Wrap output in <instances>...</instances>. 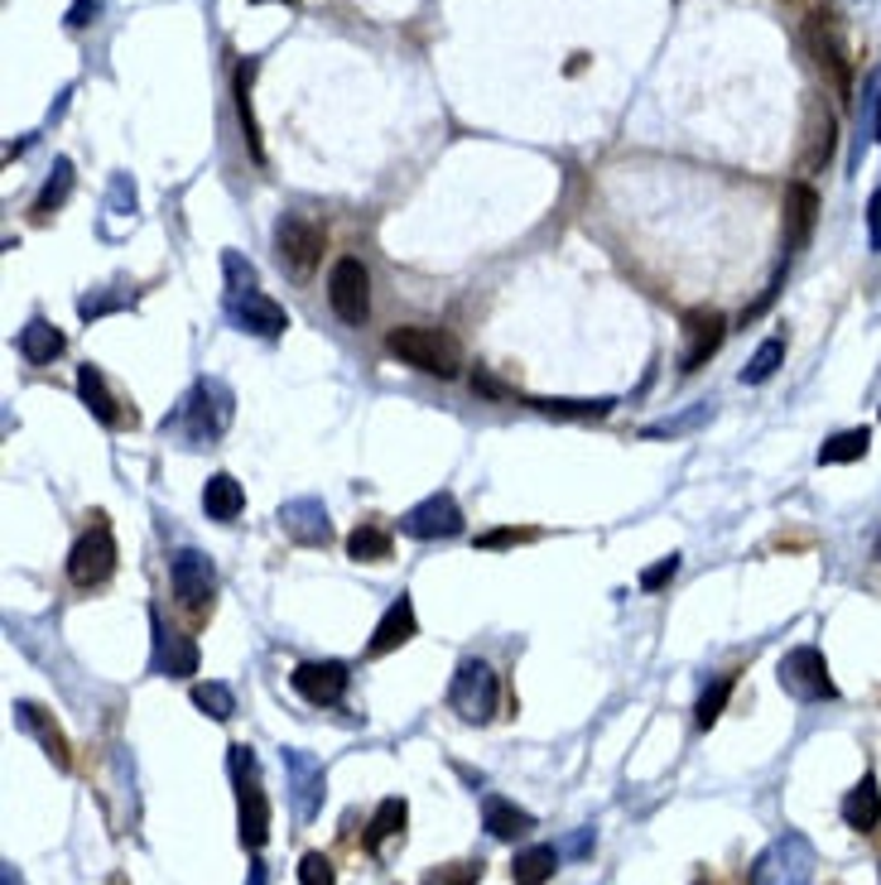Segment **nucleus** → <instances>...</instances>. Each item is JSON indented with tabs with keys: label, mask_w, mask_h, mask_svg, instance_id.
<instances>
[{
	"label": "nucleus",
	"mask_w": 881,
	"mask_h": 885,
	"mask_svg": "<svg viewBox=\"0 0 881 885\" xmlns=\"http://www.w3.org/2000/svg\"><path fill=\"white\" fill-rule=\"evenodd\" d=\"M289 689L313 708H337L352 689V669L342 665V659H309V665H294Z\"/></svg>",
	"instance_id": "nucleus-10"
},
{
	"label": "nucleus",
	"mask_w": 881,
	"mask_h": 885,
	"mask_svg": "<svg viewBox=\"0 0 881 885\" xmlns=\"http://www.w3.org/2000/svg\"><path fill=\"white\" fill-rule=\"evenodd\" d=\"M463 525L468 520H463V510H458V500L449 492H433L400 515V535H410V539H458Z\"/></svg>",
	"instance_id": "nucleus-11"
},
{
	"label": "nucleus",
	"mask_w": 881,
	"mask_h": 885,
	"mask_svg": "<svg viewBox=\"0 0 881 885\" xmlns=\"http://www.w3.org/2000/svg\"><path fill=\"white\" fill-rule=\"evenodd\" d=\"M77 395H83V404L92 409V414L101 419L107 429H136V409H126L121 400L111 395V386H107V376L97 371V366H77Z\"/></svg>",
	"instance_id": "nucleus-16"
},
{
	"label": "nucleus",
	"mask_w": 881,
	"mask_h": 885,
	"mask_svg": "<svg viewBox=\"0 0 881 885\" xmlns=\"http://www.w3.org/2000/svg\"><path fill=\"white\" fill-rule=\"evenodd\" d=\"M415 636H419V620H415V602H410V592H400V597L386 606V616L376 620L372 640H366V659H380V655L400 650V645H410Z\"/></svg>",
	"instance_id": "nucleus-17"
},
{
	"label": "nucleus",
	"mask_w": 881,
	"mask_h": 885,
	"mask_svg": "<svg viewBox=\"0 0 881 885\" xmlns=\"http://www.w3.org/2000/svg\"><path fill=\"white\" fill-rule=\"evenodd\" d=\"M169 587H174V597L189 606V612H207V606H213V592H217L213 559L198 553V549L169 553Z\"/></svg>",
	"instance_id": "nucleus-9"
},
{
	"label": "nucleus",
	"mask_w": 881,
	"mask_h": 885,
	"mask_svg": "<svg viewBox=\"0 0 881 885\" xmlns=\"http://www.w3.org/2000/svg\"><path fill=\"white\" fill-rule=\"evenodd\" d=\"M877 144H881V91H877Z\"/></svg>",
	"instance_id": "nucleus-47"
},
{
	"label": "nucleus",
	"mask_w": 881,
	"mask_h": 885,
	"mask_svg": "<svg viewBox=\"0 0 881 885\" xmlns=\"http://www.w3.org/2000/svg\"><path fill=\"white\" fill-rule=\"evenodd\" d=\"M785 366V337H766L752 352V361L742 366V386H766V380Z\"/></svg>",
	"instance_id": "nucleus-32"
},
{
	"label": "nucleus",
	"mask_w": 881,
	"mask_h": 885,
	"mask_svg": "<svg viewBox=\"0 0 881 885\" xmlns=\"http://www.w3.org/2000/svg\"><path fill=\"white\" fill-rule=\"evenodd\" d=\"M222 270H227V299L232 294H246V289H256V266H251V260H241L236 250L222 256Z\"/></svg>",
	"instance_id": "nucleus-38"
},
{
	"label": "nucleus",
	"mask_w": 881,
	"mask_h": 885,
	"mask_svg": "<svg viewBox=\"0 0 881 885\" xmlns=\"http://www.w3.org/2000/svg\"><path fill=\"white\" fill-rule=\"evenodd\" d=\"M232 779H236V832H241V848L260 852L270 842V799L260 789L256 751L246 742L232 746Z\"/></svg>",
	"instance_id": "nucleus-2"
},
{
	"label": "nucleus",
	"mask_w": 881,
	"mask_h": 885,
	"mask_svg": "<svg viewBox=\"0 0 881 885\" xmlns=\"http://www.w3.org/2000/svg\"><path fill=\"white\" fill-rule=\"evenodd\" d=\"M675 573H679V553H665L660 563H651L646 573H641V587H646V592H660V587H665Z\"/></svg>",
	"instance_id": "nucleus-41"
},
{
	"label": "nucleus",
	"mask_w": 881,
	"mask_h": 885,
	"mask_svg": "<svg viewBox=\"0 0 881 885\" xmlns=\"http://www.w3.org/2000/svg\"><path fill=\"white\" fill-rule=\"evenodd\" d=\"M275 250H280V266H289L294 274H313V266L323 260V231L309 217L289 213L275 222Z\"/></svg>",
	"instance_id": "nucleus-13"
},
{
	"label": "nucleus",
	"mask_w": 881,
	"mask_h": 885,
	"mask_svg": "<svg viewBox=\"0 0 881 885\" xmlns=\"http://www.w3.org/2000/svg\"><path fill=\"white\" fill-rule=\"evenodd\" d=\"M390 553H396V539H390V530H380V525H357V530L347 535V559L352 563H386Z\"/></svg>",
	"instance_id": "nucleus-29"
},
{
	"label": "nucleus",
	"mask_w": 881,
	"mask_h": 885,
	"mask_svg": "<svg viewBox=\"0 0 881 885\" xmlns=\"http://www.w3.org/2000/svg\"><path fill=\"white\" fill-rule=\"evenodd\" d=\"M482 823L496 842H516L525 832H535V813L516 809V803L502 799V795H482Z\"/></svg>",
	"instance_id": "nucleus-24"
},
{
	"label": "nucleus",
	"mask_w": 881,
	"mask_h": 885,
	"mask_svg": "<svg viewBox=\"0 0 881 885\" xmlns=\"http://www.w3.org/2000/svg\"><path fill=\"white\" fill-rule=\"evenodd\" d=\"M867 447H872V429H844V433H834V439L819 447V467L858 462V457H867Z\"/></svg>",
	"instance_id": "nucleus-31"
},
{
	"label": "nucleus",
	"mask_w": 881,
	"mask_h": 885,
	"mask_svg": "<svg viewBox=\"0 0 881 885\" xmlns=\"http://www.w3.org/2000/svg\"><path fill=\"white\" fill-rule=\"evenodd\" d=\"M838 813H844V823L852 832H877L881 828V789H877V775H862L858 785L844 795L838 803Z\"/></svg>",
	"instance_id": "nucleus-22"
},
{
	"label": "nucleus",
	"mask_w": 881,
	"mask_h": 885,
	"mask_svg": "<svg viewBox=\"0 0 881 885\" xmlns=\"http://www.w3.org/2000/svg\"><path fill=\"white\" fill-rule=\"evenodd\" d=\"M482 862H453V866H439V871H429L425 876V885H477L482 881Z\"/></svg>",
	"instance_id": "nucleus-37"
},
{
	"label": "nucleus",
	"mask_w": 881,
	"mask_h": 885,
	"mask_svg": "<svg viewBox=\"0 0 881 885\" xmlns=\"http://www.w3.org/2000/svg\"><path fill=\"white\" fill-rule=\"evenodd\" d=\"M732 689H738V679H732V673H722V679H713V683L703 689L699 708H694V722H699V732H708V726H713V722L722 717V708H728Z\"/></svg>",
	"instance_id": "nucleus-36"
},
{
	"label": "nucleus",
	"mask_w": 881,
	"mask_h": 885,
	"mask_svg": "<svg viewBox=\"0 0 881 885\" xmlns=\"http://www.w3.org/2000/svg\"><path fill=\"white\" fill-rule=\"evenodd\" d=\"M540 530H486L477 535V549H511V544H525V539H535Z\"/></svg>",
	"instance_id": "nucleus-42"
},
{
	"label": "nucleus",
	"mask_w": 881,
	"mask_h": 885,
	"mask_svg": "<svg viewBox=\"0 0 881 885\" xmlns=\"http://www.w3.org/2000/svg\"><path fill=\"white\" fill-rule=\"evenodd\" d=\"M684 352H679V371H699V366L722 347V337H728V323H722V313H689L684 319Z\"/></svg>",
	"instance_id": "nucleus-19"
},
{
	"label": "nucleus",
	"mask_w": 881,
	"mask_h": 885,
	"mask_svg": "<svg viewBox=\"0 0 881 885\" xmlns=\"http://www.w3.org/2000/svg\"><path fill=\"white\" fill-rule=\"evenodd\" d=\"M251 83H256V58L236 63V77H232V91H236V116H241L246 144H251V160H266V144H260V126H256V111H251Z\"/></svg>",
	"instance_id": "nucleus-26"
},
{
	"label": "nucleus",
	"mask_w": 881,
	"mask_h": 885,
	"mask_svg": "<svg viewBox=\"0 0 881 885\" xmlns=\"http://www.w3.org/2000/svg\"><path fill=\"white\" fill-rule=\"evenodd\" d=\"M10 712H15V726H20V732H30V736H39V746H44V751H49V760H54V765H58V770H68V765H73V756H68V742H63L58 722H54V717H49V712H44V708H39V703H24V698H20V703H15V708H10Z\"/></svg>",
	"instance_id": "nucleus-21"
},
{
	"label": "nucleus",
	"mask_w": 881,
	"mask_h": 885,
	"mask_svg": "<svg viewBox=\"0 0 881 885\" xmlns=\"http://www.w3.org/2000/svg\"><path fill=\"white\" fill-rule=\"evenodd\" d=\"M781 689L795 693L799 703H828V698H838V683L828 679V659L819 645H795V650L781 659Z\"/></svg>",
	"instance_id": "nucleus-7"
},
{
	"label": "nucleus",
	"mask_w": 881,
	"mask_h": 885,
	"mask_svg": "<svg viewBox=\"0 0 881 885\" xmlns=\"http://www.w3.org/2000/svg\"><path fill=\"white\" fill-rule=\"evenodd\" d=\"M699 885H703V881H699Z\"/></svg>",
	"instance_id": "nucleus-49"
},
{
	"label": "nucleus",
	"mask_w": 881,
	"mask_h": 885,
	"mask_svg": "<svg viewBox=\"0 0 881 885\" xmlns=\"http://www.w3.org/2000/svg\"><path fill=\"white\" fill-rule=\"evenodd\" d=\"M555 871H559V848H525V852H516V862H511V881L545 885Z\"/></svg>",
	"instance_id": "nucleus-30"
},
{
	"label": "nucleus",
	"mask_w": 881,
	"mask_h": 885,
	"mask_svg": "<svg viewBox=\"0 0 881 885\" xmlns=\"http://www.w3.org/2000/svg\"><path fill=\"white\" fill-rule=\"evenodd\" d=\"M0 881H6V885H24V881H20V871H15V866H6V871H0Z\"/></svg>",
	"instance_id": "nucleus-46"
},
{
	"label": "nucleus",
	"mask_w": 881,
	"mask_h": 885,
	"mask_svg": "<svg viewBox=\"0 0 881 885\" xmlns=\"http://www.w3.org/2000/svg\"><path fill=\"white\" fill-rule=\"evenodd\" d=\"M116 559H121V553H116V535H111L107 515H97V525L83 530V539H77L73 553H68L73 587H101L116 573Z\"/></svg>",
	"instance_id": "nucleus-6"
},
{
	"label": "nucleus",
	"mask_w": 881,
	"mask_h": 885,
	"mask_svg": "<svg viewBox=\"0 0 881 885\" xmlns=\"http://www.w3.org/2000/svg\"><path fill=\"white\" fill-rule=\"evenodd\" d=\"M327 303H333V313L342 323H366V313H372V274L357 256H342L333 270H327Z\"/></svg>",
	"instance_id": "nucleus-8"
},
{
	"label": "nucleus",
	"mask_w": 881,
	"mask_h": 885,
	"mask_svg": "<svg viewBox=\"0 0 881 885\" xmlns=\"http://www.w3.org/2000/svg\"><path fill=\"white\" fill-rule=\"evenodd\" d=\"M280 530L294 539V544H304V549L333 544V520H327L323 500H313V496L284 500V506H280Z\"/></svg>",
	"instance_id": "nucleus-15"
},
{
	"label": "nucleus",
	"mask_w": 881,
	"mask_h": 885,
	"mask_svg": "<svg viewBox=\"0 0 881 885\" xmlns=\"http://www.w3.org/2000/svg\"><path fill=\"white\" fill-rule=\"evenodd\" d=\"M193 708H203L213 722H232L236 717V693L217 679H203V683H193Z\"/></svg>",
	"instance_id": "nucleus-34"
},
{
	"label": "nucleus",
	"mask_w": 881,
	"mask_h": 885,
	"mask_svg": "<svg viewBox=\"0 0 881 885\" xmlns=\"http://www.w3.org/2000/svg\"><path fill=\"white\" fill-rule=\"evenodd\" d=\"M299 885H337L333 862H327L323 852H304V862H299Z\"/></svg>",
	"instance_id": "nucleus-39"
},
{
	"label": "nucleus",
	"mask_w": 881,
	"mask_h": 885,
	"mask_svg": "<svg viewBox=\"0 0 881 885\" xmlns=\"http://www.w3.org/2000/svg\"><path fill=\"white\" fill-rule=\"evenodd\" d=\"M203 510H207V520L232 525L236 515L246 510V492H241V482H236L232 472H213V477H207V486H203Z\"/></svg>",
	"instance_id": "nucleus-25"
},
{
	"label": "nucleus",
	"mask_w": 881,
	"mask_h": 885,
	"mask_svg": "<svg viewBox=\"0 0 881 885\" xmlns=\"http://www.w3.org/2000/svg\"><path fill=\"white\" fill-rule=\"evenodd\" d=\"M867 241H872V250H881V188H872V197H867Z\"/></svg>",
	"instance_id": "nucleus-43"
},
{
	"label": "nucleus",
	"mask_w": 881,
	"mask_h": 885,
	"mask_svg": "<svg viewBox=\"0 0 881 885\" xmlns=\"http://www.w3.org/2000/svg\"><path fill=\"white\" fill-rule=\"evenodd\" d=\"M227 313H232V323L241 327V333H251V337H284V327H289V313L270 294H260V289L232 294Z\"/></svg>",
	"instance_id": "nucleus-14"
},
{
	"label": "nucleus",
	"mask_w": 881,
	"mask_h": 885,
	"mask_svg": "<svg viewBox=\"0 0 881 885\" xmlns=\"http://www.w3.org/2000/svg\"><path fill=\"white\" fill-rule=\"evenodd\" d=\"M284 775H289V799H294V813L299 823H313L323 809V795H327V775L323 765L299 746H284Z\"/></svg>",
	"instance_id": "nucleus-12"
},
{
	"label": "nucleus",
	"mask_w": 881,
	"mask_h": 885,
	"mask_svg": "<svg viewBox=\"0 0 881 885\" xmlns=\"http://www.w3.org/2000/svg\"><path fill=\"white\" fill-rule=\"evenodd\" d=\"M872 559H877V563H881V535H877V549H872Z\"/></svg>",
	"instance_id": "nucleus-48"
},
{
	"label": "nucleus",
	"mask_w": 881,
	"mask_h": 885,
	"mask_svg": "<svg viewBox=\"0 0 881 885\" xmlns=\"http://www.w3.org/2000/svg\"><path fill=\"white\" fill-rule=\"evenodd\" d=\"M814 881V848L805 832H785L752 862V885H809Z\"/></svg>",
	"instance_id": "nucleus-3"
},
{
	"label": "nucleus",
	"mask_w": 881,
	"mask_h": 885,
	"mask_svg": "<svg viewBox=\"0 0 881 885\" xmlns=\"http://www.w3.org/2000/svg\"><path fill=\"white\" fill-rule=\"evenodd\" d=\"M130 303H136V294H121V299L87 294V299H77V313H83V319H101V313H111V309H130Z\"/></svg>",
	"instance_id": "nucleus-40"
},
{
	"label": "nucleus",
	"mask_w": 881,
	"mask_h": 885,
	"mask_svg": "<svg viewBox=\"0 0 881 885\" xmlns=\"http://www.w3.org/2000/svg\"><path fill=\"white\" fill-rule=\"evenodd\" d=\"M386 352L396 356V361L415 366V371H425V376H439V380L463 376V352H458V342L449 333H439V327H415V323L390 327Z\"/></svg>",
	"instance_id": "nucleus-1"
},
{
	"label": "nucleus",
	"mask_w": 881,
	"mask_h": 885,
	"mask_svg": "<svg viewBox=\"0 0 881 885\" xmlns=\"http://www.w3.org/2000/svg\"><path fill=\"white\" fill-rule=\"evenodd\" d=\"M472 390H477V395H492V400H506V386H502V380H496V376H486V371H477V376H472Z\"/></svg>",
	"instance_id": "nucleus-44"
},
{
	"label": "nucleus",
	"mask_w": 881,
	"mask_h": 885,
	"mask_svg": "<svg viewBox=\"0 0 881 885\" xmlns=\"http://www.w3.org/2000/svg\"><path fill=\"white\" fill-rule=\"evenodd\" d=\"M87 15H97V0H77V6L68 10V24H73V30H83Z\"/></svg>",
	"instance_id": "nucleus-45"
},
{
	"label": "nucleus",
	"mask_w": 881,
	"mask_h": 885,
	"mask_svg": "<svg viewBox=\"0 0 881 885\" xmlns=\"http://www.w3.org/2000/svg\"><path fill=\"white\" fill-rule=\"evenodd\" d=\"M227 424H232V390L217 376H203L189 400H183V433L193 443H213L227 433Z\"/></svg>",
	"instance_id": "nucleus-5"
},
{
	"label": "nucleus",
	"mask_w": 881,
	"mask_h": 885,
	"mask_svg": "<svg viewBox=\"0 0 881 885\" xmlns=\"http://www.w3.org/2000/svg\"><path fill=\"white\" fill-rule=\"evenodd\" d=\"M154 626V673H164V679H189V673H198V645L189 636H179V630H164L160 612L150 616Z\"/></svg>",
	"instance_id": "nucleus-18"
},
{
	"label": "nucleus",
	"mask_w": 881,
	"mask_h": 885,
	"mask_svg": "<svg viewBox=\"0 0 881 885\" xmlns=\"http://www.w3.org/2000/svg\"><path fill=\"white\" fill-rule=\"evenodd\" d=\"M814 222H819V193H814L805 179H795L791 188H785V246H791V256L809 246Z\"/></svg>",
	"instance_id": "nucleus-20"
},
{
	"label": "nucleus",
	"mask_w": 881,
	"mask_h": 885,
	"mask_svg": "<svg viewBox=\"0 0 881 885\" xmlns=\"http://www.w3.org/2000/svg\"><path fill=\"white\" fill-rule=\"evenodd\" d=\"M15 347H20V356H24L30 366H54L58 356H63V347H68V337H63L49 319H30V323L20 327Z\"/></svg>",
	"instance_id": "nucleus-23"
},
{
	"label": "nucleus",
	"mask_w": 881,
	"mask_h": 885,
	"mask_svg": "<svg viewBox=\"0 0 881 885\" xmlns=\"http://www.w3.org/2000/svg\"><path fill=\"white\" fill-rule=\"evenodd\" d=\"M809 44H814V54H819V68H828V77H834V91L838 97H848L852 91V68H848L844 48H838V39L828 30H819V24H809Z\"/></svg>",
	"instance_id": "nucleus-28"
},
{
	"label": "nucleus",
	"mask_w": 881,
	"mask_h": 885,
	"mask_svg": "<svg viewBox=\"0 0 881 885\" xmlns=\"http://www.w3.org/2000/svg\"><path fill=\"white\" fill-rule=\"evenodd\" d=\"M496 698H502V679L492 673V665L486 659H463L449 683V708L463 722H492Z\"/></svg>",
	"instance_id": "nucleus-4"
},
{
	"label": "nucleus",
	"mask_w": 881,
	"mask_h": 885,
	"mask_svg": "<svg viewBox=\"0 0 881 885\" xmlns=\"http://www.w3.org/2000/svg\"><path fill=\"white\" fill-rule=\"evenodd\" d=\"M405 823H410V803L405 799H380L376 813H372V828H366V852H380V842L390 838H405Z\"/></svg>",
	"instance_id": "nucleus-27"
},
{
	"label": "nucleus",
	"mask_w": 881,
	"mask_h": 885,
	"mask_svg": "<svg viewBox=\"0 0 881 885\" xmlns=\"http://www.w3.org/2000/svg\"><path fill=\"white\" fill-rule=\"evenodd\" d=\"M68 193H73V164H68V160H58V164H54V179H49L44 188H39V197H34V217H39V222H49L63 203H68Z\"/></svg>",
	"instance_id": "nucleus-33"
},
{
	"label": "nucleus",
	"mask_w": 881,
	"mask_h": 885,
	"mask_svg": "<svg viewBox=\"0 0 881 885\" xmlns=\"http://www.w3.org/2000/svg\"><path fill=\"white\" fill-rule=\"evenodd\" d=\"M540 414H549V419H608L612 414V404L616 400H530Z\"/></svg>",
	"instance_id": "nucleus-35"
}]
</instances>
